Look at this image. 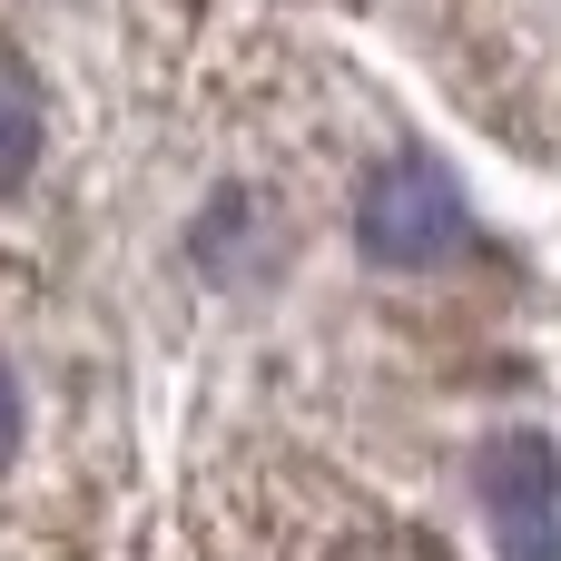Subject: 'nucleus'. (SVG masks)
<instances>
[{
	"label": "nucleus",
	"mask_w": 561,
	"mask_h": 561,
	"mask_svg": "<svg viewBox=\"0 0 561 561\" xmlns=\"http://www.w3.org/2000/svg\"><path fill=\"white\" fill-rule=\"evenodd\" d=\"M39 168V79L0 49V197Z\"/></svg>",
	"instance_id": "3"
},
{
	"label": "nucleus",
	"mask_w": 561,
	"mask_h": 561,
	"mask_svg": "<svg viewBox=\"0 0 561 561\" xmlns=\"http://www.w3.org/2000/svg\"><path fill=\"white\" fill-rule=\"evenodd\" d=\"M355 237L385 266H434V256H454L473 237V217H463V197H454V178L434 158H385L375 187L355 197Z\"/></svg>",
	"instance_id": "1"
},
{
	"label": "nucleus",
	"mask_w": 561,
	"mask_h": 561,
	"mask_svg": "<svg viewBox=\"0 0 561 561\" xmlns=\"http://www.w3.org/2000/svg\"><path fill=\"white\" fill-rule=\"evenodd\" d=\"M10 444H20V394H10V375H0V463H10Z\"/></svg>",
	"instance_id": "4"
},
{
	"label": "nucleus",
	"mask_w": 561,
	"mask_h": 561,
	"mask_svg": "<svg viewBox=\"0 0 561 561\" xmlns=\"http://www.w3.org/2000/svg\"><path fill=\"white\" fill-rule=\"evenodd\" d=\"M473 493L493 513V542L503 561H561V463L542 434H503L483 463H473Z\"/></svg>",
	"instance_id": "2"
}]
</instances>
